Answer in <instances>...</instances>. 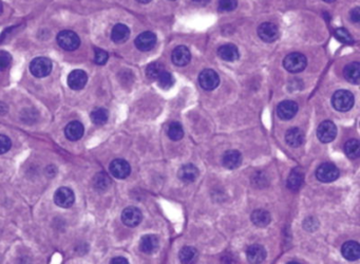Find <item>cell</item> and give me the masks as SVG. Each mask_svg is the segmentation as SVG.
Wrapping results in <instances>:
<instances>
[{
    "instance_id": "cell-1",
    "label": "cell",
    "mask_w": 360,
    "mask_h": 264,
    "mask_svg": "<svg viewBox=\"0 0 360 264\" xmlns=\"http://www.w3.org/2000/svg\"><path fill=\"white\" fill-rule=\"evenodd\" d=\"M354 101V95L348 90H338L333 94L332 98L333 107L340 112H346L352 109Z\"/></svg>"
},
{
    "instance_id": "cell-2",
    "label": "cell",
    "mask_w": 360,
    "mask_h": 264,
    "mask_svg": "<svg viewBox=\"0 0 360 264\" xmlns=\"http://www.w3.org/2000/svg\"><path fill=\"white\" fill-rule=\"evenodd\" d=\"M306 65H307L306 57L302 54V53L299 52L291 53V54H288L283 60L284 68L291 73L302 72L306 68Z\"/></svg>"
},
{
    "instance_id": "cell-3",
    "label": "cell",
    "mask_w": 360,
    "mask_h": 264,
    "mask_svg": "<svg viewBox=\"0 0 360 264\" xmlns=\"http://www.w3.org/2000/svg\"><path fill=\"white\" fill-rule=\"evenodd\" d=\"M57 42L60 48L66 51H74L81 45L78 35L72 31H61L57 35Z\"/></svg>"
},
{
    "instance_id": "cell-4",
    "label": "cell",
    "mask_w": 360,
    "mask_h": 264,
    "mask_svg": "<svg viewBox=\"0 0 360 264\" xmlns=\"http://www.w3.org/2000/svg\"><path fill=\"white\" fill-rule=\"evenodd\" d=\"M339 177V169L332 163L321 164L316 170V178L322 183H331Z\"/></svg>"
},
{
    "instance_id": "cell-5",
    "label": "cell",
    "mask_w": 360,
    "mask_h": 264,
    "mask_svg": "<svg viewBox=\"0 0 360 264\" xmlns=\"http://www.w3.org/2000/svg\"><path fill=\"white\" fill-rule=\"evenodd\" d=\"M30 71L35 77H46L52 71V61L47 57H37L32 60Z\"/></svg>"
},
{
    "instance_id": "cell-6",
    "label": "cell",
    "mask_w": 360,
    "mask_h": 264,
    "mask_svg": "<svg viewBox=\"0 0 360 264\" xmlns=\"http://www.w3.org/2000/svg\"><path fill=\"white\" fill-rule=\"evenodd\" d=\"M200 86L206 91H213L220 84V77L212 69H205L199 75Z\"/></svg>"
},
{
    "instance_id": "cell-7",
    "label": "cell",
    "mask_w": 360,
    "mask_h": 264,
    "mask_svg": "<svg viewBox=\"0 0 360 264\" xmlns=\"http://www.w3.org/2000/svg\"><path fill=\"white\" fill-rule=\"evenodd\" d=\"M337 134V128L331 121H324L318 126L317 136L321 143H331L335 139Z\"/></svg>"
},
{
    "instance_id": "cell-8",
    "label": "cell",
    "mask_w": 360,
    "mask_h": 264,
    "mask_svg": "<svg viewBox=\"0 0 360 264\" xmlns=\"http://www.w3.org/2000/svg\"><path fill=\"white\" fill-rule=\"evenodd\" d=\"M143 215L138 208L130 206L125 208L121 213V221L126 226L135 227L142 222Z\"/></svg>"
},
{
    "instance_id": "cell-9",
    "label": "cell",
    "mask_w": 360,
    "mask_h": 264,
    "mask_svg": "<svg viewBox=\"0 0 360 264\" xmlns=\"http://www.w3.org/2000/svg\"><path fill=\"white\" fill-rule=\"evenodd\" d=\"M54 201L56 205L63 208L71 207L75 201L74 192L68 187H60L56 190L54 195Z\"/></svg>"
},
{
    "instance_id": "cell-10",
    "label": "cell",
    "mask_w": 360,
    "mask_h": 264,
    "mask_svg": "<svg viewBox=\"0 0 360 264\" xmlns=\"http://www.w3.org/2000/svg\"><path fill=\"white\" fill-rule=\"evenodd\" d=\"M258 35L263 41L274 42L279 37V29L273 22H264L259 25Z\"/></svg>"
},
{
    "instance_id": "cell-11",
    "label": "cell",
    "mask_w": 360,
    "mask_h": 264,
    "mask_svg": "<svg viewBox=\"0 0 360 264\" xmlns=\"http://www.w3.org/2000/svg\"><path fill=\"white\" fill-rule=\"evenodd\" d=\"M110 172L114 178L126 179L131 172V167L127 161L122 158H117L110 164Z\"/></svg>"
},
{
    "instance_id": "cell-12",
    "label": "cell",
    "mask_w": 360,
    "mask_h": 264,
    "mask_svg": "<svg viewBox=\"0 0 360 264\" xmlns=\"http://www.w3.org/2000/svg\"><path fill=\"white\" fill-rule=\"evenodd\" d=\"M135 46L139 51L147 52L152 50L156 45V36L152 32H143L135 38Z\"/></svg>"
},
{
    "instance_id": "cell-13",
    "label": "cell",
    "mask_w": 360,
    "mask_h": 264,
    "mask_svg": "<svg viewBox=\"0 0 360 264\" xmlns=\"http://www.w3.org/2000/svg\"><path fill=\"white\" fill-rule=\"evenodd\" d=\"M298 112V104L293 101L281 102L277 107V114L281 120H292Z\"/></svg>"
},
{
    "instance_id": "cell-14",
    "label": "cell",
    "mask_w": 360,
    "mask_h": 264,
    "mask_svg": "<svg viewBox=\"0 0 360 264\" xmlns=\"http://www.w3.org/2000/svg\"><path fill=\"white\" fill-rule=\"evenodd\" d=\"M88 82V75L83 70H74L68 76V85L72 90H82Z\"/></svg>"
},
{
    "instance_id": "cell-15",
    "label": "cell",
    "mask_w": 360,
    "mask_h": 264,
    "mask_svg": "<svg viewBox=\"0 0 360 264\" xmlns=\"http://www.w3.org/2000/svg\"><path fill=\"white\" fill-rule=\"evenodd\" d=\"M172 63L175 66L184 67L189 64L191 59V53L189 49L185 46H179L172 51Z\"/></svg>"
},
{
    "instance_id": "cell-16",
    "label": "cell",
    "mask_w": 360,
    "mask_h": 264,
    "mask_svg": "<svg viewBox=\"0 0 360 264\" xmlns=\"http://www.w3.org/2000/svg\"><path fill=\"white\" fill-rule=\"evenodd\" d=\"M222 163L227 169H237L242 164V154L238 150H228L223 154Z\"/></svg>"
},
{
    "instance_id": "cell-17",
    "label": "cell",
    "mask_w": 360,
    "mask_h": 264,
    "mask_svg": "<svg viewBox=\"0 0 360 264\" xmlns=\"http://www.w3.org/2000/svg\"><path fill=\"white\" fill-rule=\"evenodd\" d=\"M178 177L184 183H192L199 177V169L194 164H186L180 168Z\"/></svg>"
},
{
    "instance_id": "cell-18",
    "label": "cell",
    "mask_w": 360,
    "mask_h": 264,
    "mask_svg": "<svg viewBox=\"0 0 360 264\" xmlns=\"http://www.w3.org/2000/svg\"><path fill=\"white\" fill-rule=\"evenodd\" d=\"M246 257L250 263H261L266 258V251L260 244H252L246 251Z\"/></svg>"
},
{
    "instance_id": "cell-19",
    "label": "cell",
    "mask_w": 360,
    "mask_h": 264,
    "mask_svg": "<svg viewBox=\"0 0 360 264\" xmlns=\"http://www.w3.org/2000/svg\"><path fill=\"white\" fill-rule=\"evenodd\" d=\"M304 132L300 129V128H291L289 130H287L286 134H285V140L286 143L291 146V147H300L303 143H304Z\"/></svg>"
},
{
    "instance_id": "cell-20",
    "label": "cell",
    "mask_w": 360,
    "mask_h": 264,
    "mask_svg": "<svg viewBox=\"0 0 360 264\" xmlns=\"http://www.w3.org/2000/svg\"><path fill=\"white\" fill-rule=\"evenodd\" d=\"M341 254L347 260L355 261L360 257V245L356 241H348L342 245Z\"/></svg>"
},
{
    "instance_id": "cell-21",
    "label": "cell",
    "mask_w": 360,
    "mask_h": 264,
    "mask_svg": "<svg viewBox=\"0 0 360 264\" xmlns=\"http://www.w3.org/2000/svg\"><path fill=\"white\" fill-rule=\"evenodd\" d=\"M139 249L145 254H153L159 249V238L154 235H146L139 241Z\"/></svg>"
},
{
    "instance_id": "cell-22",
    "label": "cell",
    "mask_w": 360,
    "mask_h": 264,
    "mask_svg": "<svg viewBox=\"0 0 360 264\" xmlns=\"http://www.w3.org/2000/svg\"><path fill=\"white\" fill-rule=\"evenodd\" d=\"M344 76L349 83L358 85L360 82V64L354 61L347 65L344 69Z\"/></svg>"
},
{
    "instance_id": "cell-23",
    "label": "cell",
    "mask_w": 360,
    "mask_h": 264,
    "mask_svg": "<svg viewBox=\"0 0 360 264\" xmlns=\"http://www.w3.org/2000/svg\"><path fill=\"white\" fill-rule=\"evenodd\" d=\"M84 126L81 122L73 121L67 125L65 133L67 138H69L70 140H78L84 135Z\"/></svg>"
},
{
    "instance_id": "cell-24",
    "label": "cell",
    "mask_w": 360,
    "mask_h": 264,
    "mask_svg": "<svg viewBox=\"0 0 360 264\" xmlns=\"http://www.w3.org/2000/svg\"><path fill=\"white\" fill-rule=\"evenodd\" d=\"M218 55L225 61H236L239 58V50L233 43H226L219 48Z\"/></svg>"
},
{
    "instance_id": "cell-25",
    "label": "cell",
    "mask_w": 360,
    "mask_h": 264,
    "mask_svg": "<svg viewBox=\"0 0 360 264\" xmlns=\"http://www.w3.org/2000/svg\"><path fill=\"white\" fill-rule=\"evenodd\" d=\"M130 36V30L126 24L118 23L113 26L111 32V38L116 43L125 42Z\"/></svg>"
},
{
    "instance_id": "cell-26",
    "label": "cell",
    "mask_w": 360,
    "mask_h": 264,
    "mask_svg": "<svg viewBox=\"0 0 360 264\" xmlns=\"http://www.w3.org/2000/svg\"><path fill=\"white\" fill-rule=\"evenodd\" d=\"M250 218H251V222L258 227H265L271 221V218H270L269 213H268V211L264 210V209L254 210L253 213L251 214Z\"/></svg>"
},
{
    "instance_id": "cell-27",
    "label": "cell",
    "mask_w": 360,
    "mask_h": 264,
    "mask_svg": "<svg viewBox=\"0 0 360 264\" xmlns=\"http://www.w3.org/2000/svg\"><path fill=\"white\" fill-rule=\"evenodd\" d=\"M304 174L299 168H295L287 179V187L291 190H298L303 185Z\"/></svg>"
},
{
    "instance_id": "cell-28",
    "label": "cell",
    "mask_w": 360,
    "mask_h": 264,
    "mask_svg": "<svg viewBox=\"0 0 360 264\" xmlns=\"http://www.w3.org/2000/svg\"><path fill=\"white\" fill-rule=\"evenodd\" d=\"M179 257L181 262L183 263H192L198 258V252L195 248H191V246H184L180 251Z\"/></svg>"
},
{
    "instance_id": "cell-29",
    "label": "cell",
    "mask_w": 360,
    "mask_h": 264,
    "mask_svg": "<svg viewBox=\"0 0 360 264\" xmlns=\"http://www.w3.org/2000/svg\"><path fill=\"white\" fill-rule=\"evenodd\" d=\"M345 152L350 158H358L360 155V143L358 139H349L345 145Z\"/></svg>"
},
{
    "instance_id": "cell-30",
    "label": "cell",
    "mask_w": 360,
    "mask_h": 264,
    "mask_svg": "<svg viewBox=\"0 0 360 264\" xmlns=\"http://www.w3.org/2000/svg\"><path fill=\"white\" fill-rule=\"evenodd\" d=\"M167 133L168 136L172 140H180L184 136V129L183 126L178 122H172L168 126V130H167Z\"/></svg>"
},
{
    "instance_id": "cell-31",
    "label": "cell",
    "mask_w": 360,
    "mask_h": 264,
    "mask_svg": "<svg viewBox=\"0 0 360 264\" xmlns=\"http://www.w3.org/2000/svg\"><path fill=\"white\" fill-rule=\"evenodd\" d=\"M109 118V113L105 108H98L92 111L91 120L96 125L106 124Z\"/></svg>"
},
{
    "instance_id": "cell-32",
    "label": "cell",
    "mask_w": 360,
    "mask_h": 264,
    "mask_svg": "<svg viewBox=\"0 0 360 264\" xmlns=\"http://www.w3.org/2000/svg\"><path fill=\"white\" fill-rule=\"evenodd\" d=\"M163 71H164V66L161 63H159V61H154V63H151L147 67L146 75L150 79H156Z\"/></svg>"
},
{
    "instance_id": "cell-33",
    "label": "cell",
    "mask_w": 360,
    "mask_h": 264,
    "mask_svg": "<svg viewBox=\"0 0 360 264\" xmlns=\"http://www.w3.org/2000/svg\"><path fill=\"white\" fill-rule=\"evenodd\" d=\"M156 79L157 82H159L160 87L163 88V89H169L174 84V78L172 74L168 71H165V70Z\"/></svg>"
},
{
    "instance_id": "cell-34",
    "label": "cell",
    "mask_w": 360,
    "mask_h": 264,
    "mask_svg": "<svg viewBox=\"0 0 360 264\" xmlns=\"http://www.w3.org/2000/svg\"><path fill=\"white\" fill-rule=\"evenodd\" d=\"M335 37L340 41L344 43H353V38L351 36V34L344 28H338L335 30Z\"/></svg>"
},
{
    "instance_id": "cell-35",
    "label": "cell",
    "mask_w": 360,
    "mask_h": 264,
    "mask_svg": "<svg viewBox=\"0 0 360 264\" xmlns=\"http://www.w3.org/2000/svg\"><path fill=\"white\" fill-rule=\"evenodd\" d=\"M12 63V56L6 51H0V71H4L10 67Z\"/></svg>"
},
{
    "instance_id": "cell-36",
    "label": "cell",
    "mask_w": 360,
    "mask_h": 264,
    "mask_svg": "<svg viewBox=\"0 0 360 264\" xmlns=\"http://www.w3.org/2000/svg\"><path fill=\"white\" fill-rule=\"evenodd\" d=\"M237 5H238L237 0H220V1H219V8H220V11L222 12L234 11Z\"/></svg>"
},
{
    "instance_id": "cell-37",
    "label": "cell",
    "mask_w": 360,
    "mask_h": 264,
    "mask_svg": "<svg viewBox=\"0 0 360 264\" xmlns=\"http://www.w3.org/2000/svg\"><path fill=\"white\" fill-rule=\"evenodd\" d=\"M95 184L99 189H106L110 185V179L108 178L107 174L105 173H99L95 178Z\"/></svg>"
},
{
    "instance_id": "cell-38",
    "label": "cell",
    "mask_w": 360,
    "mask_h": 264,
    "mask_svg": "<svg viewBox=\"0 0 360 264\" xmlns=\"http://www.w3.org/2000/svg\"><path fill=\"white\" fill-rule=\"evenodd\" d=\"M108 53L102 49H95V56L94 61L96 65H105L108 60Z\"/></svg>"
},
{
    "instance_id": "cell-39",
    "label": "cell",
    "mask_w": 360,
    "mask_h": 264,
    "mask_svg": "<svg viewBox=\"0 0 360 264\" xmlns=\"http://www.w3.org/2000/svg\"><path fill=\"white\" fill-rule=\"evenodd\" d=\"M12 143L11 139L8 138L6 135L0 134V154H3L7 152L11 149Z\"/></svg>"
},
{
    "instance_id": "cell-40",
    "label": "cell",
    "mask_w": 360,
    "mask_h": 264,
    "mask_svg": "<svg viewBox=\"0 0 360 264\" xmlns=\"http://www.w3.org/2000/svg\"><path fill=\"white\" fill-rule=\"evenodd\" d=\"M350 16H351V20H352L353 22H359L360 21V8L359 7L353 8V10L350 13Z\"/></svg>"
},
{
    "instance_id": "cell-41",
    "label": "cell",
    "mask_w": 360,
    "mask_h": 264,
    "mask_svg": "<svg viewBox=\"0 0 360 264\" xmlns=\"http://www.w3.org/2000/svg\"><path fill=\"white\" fill-rule=\"evenodd\" d=\"M111 263H128V260L125 259V258L118 257V258L112 259V260H111Z\"/></svg>"
},
{
    "instance_id": "cell-42",
    "label": "cell",
    "mask_w": 360,
    "mask_h": 264,
    "mask_svg": "<svg viewBox=\"0 0 360 264\" xmlns=\"http://www.w3.org/2000/svg\"><path fill=\"white\" fill-rule=\"evenodd\" d=\"M6 111H7L6 106L2 103H0V116H3V114L6 113Z\"/></svg>"
},
{
    "instance_id": "cell-43",
    "label": "cell",
    "mask_w": 360,
    "mask_h": 264,
    "mask_svg": "<svg viewBox=\"0 0 360 264\" xmlns=\"http://www.w3.org/2000/svg\"><path fill=\"white\" fill-rule=\"evenodd\" d=\"M192 1H194L197 4H200V5H205L210 1V0H192Z\"/></svg>"
},
{
    "instance_id": "cell-44",
    "label": "cell",
    "mask_w": 360,
    "mask_h": 264,
    "mask_svg": "<svg viewBox=\"0 0 360 264\" xmlns=\"http://www.w3.org/2000/svg\"><path fill=\"white\" fill-rule=\"evenodd\" d=\"M136 1L137 2H139V3H149V2H150L151 1V0H136Z\"/></svg>"
},
{
    "instance_id": "cell-45",
    "label": "cell",
    "mask_w": 360,
    "mask_h": 264,
    "mask_svg": "<svg viewBox=\"0 0 360 264\" xmlns=\"http://www.w3.org/2000/svg\"><path fill=\"white\" fill-rule=\"evenodd\" d=\"M2 11H3V6H2V3L1 1H0V15L2 14Z\"/></svg>"
},
{
    "instance_id": "cell-46",
    "label": "cell",
    "mask_w": 360,
    "mask_h": 264,
    "mask_svg": "<svg viewBox=\"0 0 360 264\" xmlns=\"http://www.w3.org/2000/svg\"><path fill=\"white\" fill-rule=\"evenodd\" d=\"M323 1H326V2L331 3V2H334V1H335V0H323Z\"/></svg>"
},
{
    "instance_id": "cell-47",
    "label": "cell",
    "mask_w": 360,
    "mask_h": 264,
    "mask_svg": "<svg viewBox=\"0 0 360 264\" xmlns=\"http://www.w3.org/2000/svg\"><path fill=\"white\" fill-rule=\"evenodd\" d=\"M171 1H174V0H171Z\"/></svg>"
}]
</instances>
